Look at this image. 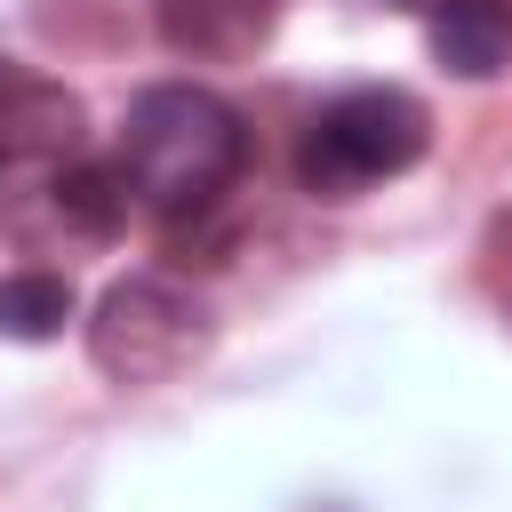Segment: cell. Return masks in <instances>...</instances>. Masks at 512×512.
<instances>
[{
	"label": "cell",
	"mask_w": 512,
	"mask_h": 512,
	"mask_svg": "<svg viewBox=\"0 0 512 512\" xmlns=\"http://www.w3.org/2000/svg\"><path fill=\"white\" fill-rule=\"evenodd\" d=\"M80 144V96L32 72H0V160H56Z\"/></svg>",
	"instance_id": "obj_4"
},
{
	"label": "cell",
	"mask_w": 512,
	"mask_h": 512,
	"mask_svg": "<svg viewBox=\"0 0 512 512\" xmlns=\"http://www.w3.org/2000/svg\"><path fill=\"white\" fill-rule=\"evenodd\" d=\"M424 144H432V112L408 88H344L336 104L312 112L296 144V184L312 200H352L360 184L416 168Z\"/></svg>",
	"instance_id": "obj_2"
},
{
	"label": "cell",
	"mask_w": 512,
	"mask_h": 512,
	"mask_svg": "<svg viewBox=\"0 0 512 512\" xmlns=\"http://www.w3.org/2000/svg\"><path fill=\"white\" fill-rule=\"evenodd\" d=\"M248 168V128L224 96L192 88V80H160L128 104L120 120V176L144 208H160L168 224L208 216Z\"/></svg>",
	"instance_id": "obj_1"
},
{
	"label": "cell",
	"mask_w": 512,
	"mask_h": 512,
	"mask_svg": "<svg viewBox=\"0 0 512 512\" xmlns=\"http://www.w3.org/2000/svg\"><path fill=\"white\" fill-rule=\"evenodd\" d=\"M152 8H160V40L176 56L232 64V56H248L272 32V8L280 0H152Z\"/></svg>",
	"instance_id": "obj_5"
},
{
	"label": "cell",
	"mask_w": 512,
	"mask_h": 512,
	"mask_svg": "<svg viewBox=\"0 0 512 512\" xmlns=\"http://www.w3.org/2000/svg\"><path fill=\"white\" fill-rule=\"evenodd\" d=\"M392 8H432V16H440V8H448V0H392Z\"/></svg>",
	"instance_id": "obj_9"
},
{
	"label": "cell",
	"mask_w": 512,
	"mask_h": 512,
	"mask_svg": "<svg viewBox=\"0 0 512 512\" xmlns=\"http://www.w3.org/2000/svg\"><path fill=\"white\" fill-rule=\"evenodd\" d=\"M0 176H8V160H0Z\"/></svg>",
	"instance_id": "obj_10"
},
{
	"label": "cell",
	"mask_w": 512,
	"mask_h": 512,
	"mask_svg": "<svg viewBox=\"0 0 512 512\" xmlns=\"http://www.w3.org/2000/svg\"><path fill=\"white\" fill-rule=\"evenodd\" d=\"M88 352L112 384H168L208 352V304L160 272H136L120 288H104V304L88 320Z\"/></svg>",
	"instance_id": "obj_3"
},
{
	"label": "cell",
	"mask_w": 512,
	"mask_h": 512,
	"mask_svg": "<svg viewBox=\"0 0 512 512\" xmlns=\"http://www.w3.org/2000/svg\"><path fill=\"white\" fill-rule=\"evenodd\" d=\"M432 56L448 72H464V80L504 72V56H512V8L504 0H448L432 16Z\"/></svg>",
	"instance_id": "obj_6"
},
{
	"label": "cell",
	"mask_w": 512,
	"mask_h": 512,
	"mask_svg": "<svg viewBox=\"0 0 512 512\" xmlns=\"http://www.w3.org/2000/svg\"><path fill=\"white\" fill-rule=\"evenodd\" d=\"M56 216L72 224V232H88V240H112L120 232V216H128V176H120V160H72V168H56Z\"/></svg>",
	"instance_id": "obj_7"
},
{
	"label": "cell",
	"mask_w": 512,
	"mask_h": 512,
	"mask_svg": "<svg viewBox=\"0 0 512 512\" xmlns=\"http://www.w3.org/2000/svg\"><path fill=\"white\" fill-rule=\"evenodd\" d=\"M72 320V280L64 272H8L0 280V336L8 344H48Z\"/></svg>",
	"instance_id": "obj_8"
}]
</instances>
